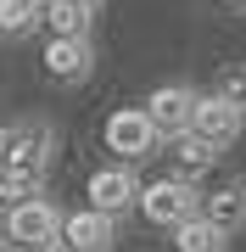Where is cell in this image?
<instances>
[{
  "label": "cell",
  "mask_w": 246,
  "mask_h": 252,
  "mask_svg": "<svg viewBox=\"0 0 246 252\" xmlns=\"http://www.w3.org/2000/svg\"><path fill=\"white\" fill-rule=\"evenodd\" d=\"M0 235H11V247H23V252H51L62 241V213H56L45 196L11 202V213L0 219Z\"/></svg>",
  "instance_id": "1"
},
{
  "label": "cell",
  "mask_w": 246,
  "mask_h": 252,
  "mask_svg": "<svg viewBox=\"0 0 246 252\" xmlns=\"http://www.w3.org/2000/svg\"><path fill=\"white\" fill-rule=\"evenodd\" d=\"M140 213H146L151 224H163V230H179L185 219L201 213V196H196L191 180H157V185L140 190Z\"/></svg>",
  "instance_id": "2"
},
{
  "label": "cell",
  "mask_w": 246,
  "mask_h": 252,
  "mask_svg": "<svg viewBox=\"0 0 246 252\" xmlns=\"http://www.w3.org/2000/svg\"><path fill=\"white\" fill-rule=\"evenodd\" d=\"M157 129H151V118H146V107H118L107 118V146L118 152L123 162H135V157H151L157 152Z\"/></svg>",
  "instance_id": "3"
},
{
  "label": "cell",
  "mask_w": 246,
  "mask_h": 252,
  "mask_svg": "<svg viewBox=\"0 0 246 252\" xmlns=\"http://www.w3.org/2000/svg\"><path fill=\"white\" fill-rule=\"evenodd\" d=\"M84 196H90V213L118 219L129 202H140V185H135V174H129V168H95L90 185H84Z\"/></svg>",
  "instance_id": "4"
},
{
  "label": "cell",
  "mask_w": 246,
  "mask_h": 252,
  "mask_svg": "<svg viewBox=\"0 0 246 252\" xmlns=\"http://www.w3.org/2000/svg\"><path fill=\"white\" fill-rule=\"evenodd\" d=\"M241 118H246V112L224 107L219 95H207V101H196V112H191V129H185V135H196L201 146H213V152H219V146H229V140L241 135Z\"/></svg>",
  "instance_id": "5"
},
{
  "label": "cell",
  "mask_w": 246,
  "mask_h": 252,
  "mask_svg": "<svg viewBox=\"0 0 246 252\" xmlns=\"http://www.w3.org/2000/svg\"><path fill=\"white\" fill-rule=\"evenodd\" d=\"M196 90H185V84H163L151 101H146V118H151V129L157 135H185L191 129V112H196Z\"/></svg>",
  "instance_id": "6"
},
{
  "label": "cell",
  "mask_w": 246,
  "mask_h": 252,
  "mask_svg": "<svg viewBox=\"0 0 246 252\" xmlns=\"http://www.w3.org/2000/svg\"><path fill=\"white\" fill-rule=\"evenodd\" d=\"M62 247L67 252H107L112 247V219L107 213H67L62 219Z\"/></svg>",
  "instance_id": "7"
},
{
  "label": "cell",
  "mask_w": 246,
  "mask_h": 252,
  "mask_svg": "<svg viewBox=\"0 0 246 252\" xmlns=\"http://www.w3.org/2000/svg\"><path fill=\"white\" fill-rule=\"evenodd\" d=\"M201 219H207L219 235L241 230L246 224V185H224L219 196H207V202H201Z\"/></svg>",
  "instance_id": "8"
},
{
  "label": "cell",
  "mask_w": 246,
  "mask_h": 252,
  "mask_svg": "<svg viewBox=\"0 0 246 252\" xmlns=\"http://www.w3.org/2000/svg\"><path fill=\"white\" fill-rule=\"evenodd\" d=\"M45 73L51 79H84L90 73V39H51L45 45Z\"/></svg>",
  "instance_id": "9"
},
{
  "label": "cell",
  "mask_w": 246,
  "mask_h": 252,
  "mask_svg": "<svg viewBox=\"0 0 246 252\" xmlns=\"http://www.w3.org/2000/svg\"><path fill=\"white\" fill-rule=\"evenodd\" d=\"M39 23L51 28V39H84L90 11H84L79 0H45V6H39Z\"/></svg>",
  "instance_id": "10"
},
{
  "label": "cell",
  "mask_w": 246,
  "mask_h": 252,
  "mask_svg": "<svg viewBox=\"0 0 246 252\" xmlns=\"http://www.w3.org/2000/svg\"><path fill=\"white\" fill-rule=\"evenodd\" d=\"M173 252H224V235L196 213V219H185V224L173 230Z\"/></svg>",
  "instance_id": "11"
},
{
  "label": "cell",
  "mask_w": 246,
  "mask_h": 252,
  "mask_svg": "<svg viewBox=\"0 0 246 252\" xmlns=\"http://www.w3.org/2000/svg\"><path fill=\"white\" fill-rule=\"evenodd\" d=\"M173 162H179V180H191L213 162V146H201L196 135H173Z\"/></svg>",
  "instance_id": "12"
},
{
  "label": "cell",
  "mask_w": 246,
  "mask_h": 252,
  "mask_svg": "<svg viewBox=\"0 0 246 252\" xmlns=\"http://www.w3.org/2000/svg\"><path fill=\"white\" fill-rule=\"evenodd\" d=\"M39 23V6L34 0H0V34H23V28Z\"/></svg>",
  "instance_id": "13"
},
{
  "label": "cell",
  "mask_w": 246,
  "mask_h": 252,
  "mask_svg": "<svg viewBox=\"0 0 246 252\" xmlns=\"http://www.w3.org/2000/svg\"><path fill=\"white\" fill-rule=\"evenodd\" d=\"M219 101L235 107V112H246V67H224L219 73Z\"/></svg>",
  "instance_id": "14"
},
{
  "label": "cell",
  "mask_w": 246,
  "mask_h": 252,
  "mask_svg": "<svg viewBox=\"0 0 246 252\" xmlns=\"http://www.w3.org/2000/svg\"><path fill=\"white\" fill-rule=\"evenodd\" d=\"M79 6H84V11H95V6H101V0H79Z\"/></svg>",
  "instance_id": "15"
},
{
  "label": "cell",
  "mask_w": 246,
  "mask_h": 252,
  "mask_svg": "<svg viewBox=\"0 0 246 252\" xmlns=\"http://www.w3.org/2000/svg\"><path fill=\"white\" fill-rule=\"evenodd\" d=\"M224 6H246V0H224Z\"/></svg>",
  "instance_id": "16"
},
{
  "label": "cell",
  "mask_w": 246,
  "mask_h": 252,
  "mask_svg": "<svg viewBox=\"0 0 246 252\" xmlns=\"http://www.w3.org/2000/svg\"><path fill=\"white\" fill-rule=\"evenodd\" d=\"M6 252H23V247H6Z\"/></svg>",
  "instance_id": "17"
},
{
  "label": "cell",
  "mask_w": 246,
  "mask_h": 252,
  "mask_svg": "<svg viewBox=\"0 0 246 252\" xmlns=\"http://www.w3.org/2000/svg\"><path fill=\"white\" fill-rule=\"evenodd\" d=\"M34 6H45V0H34Z\"/></svg>",
  "instance_id": "18"
},
{
  "label": "cell",
  "mask_w": 246,
  "mask_h": 252,
  "mask_svg": "<svg viewBox=\"0 0 246 252\" xmlns=\"http://www.w3.org/2000/svg\"><path fill=\"white\" fill-rule=\"evenodd\" d=\"M0 219H6V213H0Z\"/></svg>",
  "instance_id": "19"
}]
</instances>
